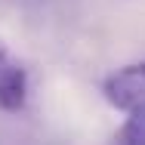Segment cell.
<instances>
[{
  "label": "cell",
  "mask_w": 145,
  "mask_h": 145,
  "mask_svg": "<svg viewBox=\"0 0 145 145\" xmlns=\"http://www.w3.org/2000/svg\"><path fill=\"white\" fill-rule=\"evenodd\" d=\"M102 93L117 111L145 108V59L133 62V65H123L114 74H108L105 84H102Z\"/></svg>",
  "instance_id": "obj_1"
},
{
  "label": "cell",
  "mask_w": 145,
  "mask_h": 145,
  "mask_svg": "<svg viewBox=\"0 0 145 145\" xmlns=\"http://www.w3.org/2000/svg\"><path fill=\"white\" fill-rule=\"evenodd\" d=\"M28 99V74L22 65H3L0 68V108L3 111H19Z\"/></svg>",
  "instance_id": "obj_2"
},
{
  "label": "cell",
  "mask_w": 145,
  "mask_h": 145,
  "mask_svg": "<svg viewBox=\"0 0 145 145\" xmlns=\"http://www.w3.org/2000/svg\"><path fill=\"white\" fill-rule=\"evenodd\" d=\"M6 65V53H3V46H0V68Z\"/></svg>",
  "instance_id": "obj_4"
},
{
  "label": "cell",
  "mask_w": 145,
  "mask_h": 145,
  "mask_svg": "<svg viewBox=\"0 0 145 145\" xmlns=\"http://www.w3.org/2000/svg\"><path fill=\"white\" fill-rule=\"evenodd\" d=\"M120 142H145V108L127 111V123L120 130Z\"/></svg>",
  "instance_id": "obj_3"
}]
</instances>
